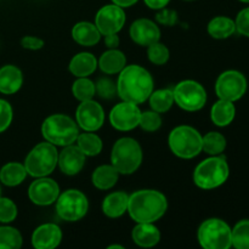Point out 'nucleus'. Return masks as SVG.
<instances>
[{
	"label": "nucleus",
	"mask_w": 249,
	"mask_h": 249,
	"mask_svg": "<svg viewBox=\"0 0 249 249\" xmlns=\"http://www.w3.org/2000/svg\"><path fill=\"white\" fill-rule=\"evenodd\" d=\"M117 94L123 101L140 105L148 100L153 91V78L147 70L138 65L125 66L119 72Z\"/></svg>",
	"instance_id": "1"
},
{
	"label": "nucleus",
	"mask_w": 249,
	"mask_h": 249,
	"mask_svg": "<svg viewBox=\"0 0 249 249\" xmlns=\"http://www.w3.org/2000/svg\"><path fill=\"white\" fill-rule=\"evenodd\" d=\"M167 198L156 190H140L129 196L128 213L136 223H155L165 214Z\"/></svg>",
	"instance_id": "2"
},
{
	"label": "nucleus",
	"mask_w": 249,
	"mask_h": 249,
	"mask_svg": "<svg viewBox=\"0 0 249 249\" xmlns=\"http://www.w3.org/2000/svg\"><path fill=\"white\" fill-rule=\"evenodd\" d=\"M41 134L48 142L65 147L77 141L79 129L75 122L68 116L53 114L43 122Z\"/></svg>",
	"instance_id": "3"
},
{
	"label": "nucleus",
	"mask_w": 249,
	"mask_h": 249,
	"mask_svg": "<svg viewBox=\"0 0 249 249\" xmlns=\"http://www.w3.org/2000/svg\"><path fill=\"white\" fill-rule=\"evenodd\" d=\"M142 162V150L136 140L122 138L113 145L111 163L119 174L130 175L139 169Z\"/></svg>",
	"instance_id": "4"
},
{
	"label": "nucleus",
	"mask_w": 249,
	"mask_h": 249,
	"mask_svg": "<svg viewBox=\"0 0 249 249\" xmlns=\"http://www.w3.org/2000/svg\"><path fill=\"white\" fill-rule=\"evenodd\" d=\"M230 169L224 157L213 156L199 163L194 173V181L202 190H213L228 180Z\"/></svg>",
	"instance_id": "5"
},
{
	"label": "nucleus",
	"mask_w": 249,
	"mask_h": 249,
	"mask_svg": "<svg viewBox=\"0 0 249 249\" xmlns=\"http://www.w3.org/2000/svg\"><path fill=\"white\" fill-rule=\"evenodd\" d=\"M58 152L56 146L50 142L38 143L32 148L24 160L27 174L33 178L48 177L57 165Z\"/></svg>",
	"instance_id": "6"
},
{
	"label": "nucleus",
	"mask_w": 249,
	"mask_h": 249,
	"mask_svg": "<svg viewBox=\"0 0 249 249\" xmlns=\"http://www.w3.org/2000/svg\"><path fill=\"white\" fill-rule=\"evenodd\" d=\"M168 143L170 151L182 160H191L202 152V135L189 125L173 129L168 138Z\"/></svg>",
	"instance_id": "7"
},
{
	"label": "nucleus",
	"mask_w": 249,
	"mask_h": 249,
	"mask_svg": "<svg viewBox=\"0 0 249 249\" xmlns=\"http://www.w3.org/2000/svg\"><path fill=\"white\" fill-rule=\"evenodd\" d=\"M199 245L206 249H229L232 246L231 229L221 219H207L197 232Z\"/></svg>",
	"instance_id": "8"
},
{
	"label": "nucleus",
	"mask_w": 249,
	"mask_h": 249,
	"mask_svg": "<svg viewBox=\"0 0 249 249\" xmlns=\"http://www.w3.org/2000/svg\"><path fill=\"white\" fill-rule=\"evenodd\" d=\"M89 209L87 196L79 190H67L56 199V213L62 220L74 223L84 218Z\"/></svg>",
	"instance_id": "9"
},
{
	"label": "nucleus",
	"mask_w": 249,
	"mask_h": 249,
	"mask_svg": "<svg viewBox=\"0 0 249 249\" xmlns=\"http://www.w3.org/2000/svg\"><path fill=\"white\" fill-rule=\"evenodd\" d=\"M174 102L189 112L199 111L207 102L206 89L196 80H182L173 90Z\"/></svg>",
	"instance_id": "10"
},
{
	"label": "nucleus",
	"mask_w": 249,
	"mask_h": 249,
	"mask_svg": "<svg viewBox=\"0 0 249 249\" xmlns=\"http://www.w3.org/2000/svg\"><path fill=\"white\" fill-rule=\"evenodd\" d=\"M247 91V79L238 71H225L215 83V92L219 99L237 101Z\"/></svg>",
	"instance_id": "11"
},
{
	"label": "nucleus",
	"mask_w": 249,
	"mask_h": 249,
	"mask_svg": "<svg viewBox=\"0 0 249 249\" xmlns=\"http://www.w3.org/2000/svg\"><path fill=\"white\" fill-rule=\"evenodd\" d=\"M141 111L138 105L123 101L117 104L109 113V123L119 131H129L139 126Z\"/></svg>",
	"instance_id": "12"
},
{
	"label": "nucleus",
	"mask_w": 249,
	"mask_h": 249,
	"mask_svg": "<svg viewBox=\"0 0 249 249\" xmlns=\"http://www.w3.org/2000/svg\"><path fill=\"white\" fill-rule=\"evenodd\" d=\"M125 23V12L123 7L116 4L105 5L97 11L95 17V26L101 36L118 33Z\"/></svg>",
	"instance_id": "13"
},
{
	"label": "nucleus",
	"mask_w": 249,
	"mask_h": 249,
	"mask_svg": "<svg viewBox=\"0 0 249 249\" xmlns=\"http://www.w3.org/2000/svg\"><path fill=\"white\" fill-rule=\"evenodd\" d=\"M77 123L84 131H96L104 125L105 112L94 100L82 101L75 112Z\"/></svg>",
	"instance_id": "14"
},
{
	"label": "nucleus",
	"mask_w": 249,
	"mask_h": 249,
	"mask_svg": "<svg viewBox=\"0 0 249 249\" xmlns=\"http://www.w3.org/2000/svg\"><path fill=\"white\" fill-rule=\"evenodd\" d=\"M60 196V187L57 182L48 177L36 178L28 189V197L32 203L45 207L55 203Z\"/></svg>",
	"instance_id": "15"
},
{
	"label": "nucleus",
	"mask_w": 249,
	"mask_h": 249,
	"mask_svg": "<svg viewBox=\"0 0 249 249\" xmlns=\"http://www.w3.org/2000/svg\"><path fill=\"white\" fill-rule=\"evenodd\" d=\"M129 34L134 43L140 46H148L160 41V31L157 24L147 18H139L131 23Z\"/></svg>",
	"instance_id": "16"
},
{
	"label": "nucleus",
	"mask_w": 249,
	"mask_h": 249,
	"mask_svg": "<svg viewBox=\"0 0 249 249\" xmlns=\"http://www.w3.org/2000/svg\"><path fill=\"white\" fill-rule=\"evenodd\" d=\"M85 157L87 156L80 151L77 145L65 146L62 151L58 153L57 164L61 172L66 175H77L84 168Z\"/></svg>",
	"instance_id": "17"
},
{
	"label": "nucleus",
	"mask_w": 249,
	"mask_h": 249,
	"mask_svg": "<svg viewBox=\"0 0 249 249\" xmlns=\"http://www.w3.org/2000/svg\"><path fill=\"white\" fill-rule=\"evenodd\" d=\"M62 240V231L56 224H43L34 230L32 245L36 249H53Z\"/></svg>",
	"instance_id": "18"
},
{
	"label": "nucleus",
	"mask_w": 249,
	"mask_h": 249,
	"mask_svg": "<svg viewBox=\"0 0 249 249\" xmlns=\"http://www.w3.org/2000/svg\"><path fill=\"white\" fill-rule=\"evenodd\" d=\"M23 84L21 70L14 65H6L0 68V92L4 95L16 94Z\"/></svg>",
	"instance_id": "19"
},
{
	"label": "nucleus",
	"mask_w": 249,
	"mask_h": 249,
	"mask_svg": "<svg viewBox=\"0 0 249 249\" xmlns=\"http://www.w3.org/2000/svg\"><path fill=\"white\" fill-rule=\"evenodd\" d=\"M131 238L140 247L151 248L160 242V232L153 223H138L133 229Z\"/></svg>",
	"instance_id": "20"
},
{
	"label": "nucleus",
	"mask_w": 249,
	"mask_h": 249,
	"mask_svg": "<svg viewBox=\"0 0 249 249\" xmlns=\"http://www.w3.org/2000/svg\"><path fill=\"white\" fill-rule=\"evenodd\" d=\"M72 38L82 46L96 45L101 38V33L95 24L90 22H78L72 28Z\"/></svg>",
	"instance_id": "21"
},
{
	"label": "nucleus",
	"mask_w": 249,
	"mask_h": 249,
	"mask_svg": "<svg viewBox=\"0 0 249 249\" xmlns=\"http://www.w3.org/2000/svg\"><path fill=\"white\" fill-rule=\"evenodd\" d=\"M129 195L125 192H113L105 197L102 202V212L106 216L112 219L119 218L128 212Z\"/></svg>",
	"instance_id": "22"
},
{
	"label": "nucleus",
	"mask_w": 249,
	"mask_h": 249,
	"mask_svg": "<svg viewBox=\"0 0 249 249\" xmlns=\"http://www.w3.org/2000/svg\"><path fill=\"white\" fill-rule=\"evenodd\" d=\"M126 65V57L122 51L117 49H109L100 57L97 66L106 74H117Z\"/></svg>",
	"instance_id": "23"
},
{
	"label": "nucleus",
	"mask_w": 249,
	"mask_h": 249,
	"mask_svg": "<svg viewBox=\"0 0 249 249\" xmlns=\"http://www.w3.org/2000/svg\"><path fill=\"white\" fill-rule=\"evenodd\" d=\"M96 67V57L90 53H79L70 62V72L78 78L89 77L95 72Z\"/></svg>",
	"instance_id": "24"
},
{
	"label": "nucleus",
	"mask_w": 249,
	"mask_h": 249,
	"mask_svg": "<svg viewBox=\"0 0 249 249\" xmlns=\"http://www.w3.org/2000/svg\"><path fill=\"white\" fill-rule=\"evenodd\" d=\"M119 179V173L113 165H100L94 170L91 175V181L96 189L109 190L117 184Z\"/></svg>",
	"instance_id": "25"
},
{
	"label": "nucleus",
	"mask_w": 249,
	"mask_h": 249,
	"mask_svg": "<svg viewBox=\"0 0 249 249\" xmlns=\"http://www.w3.org/2000/svg\"><path fill=\"white\" fill-rule=\"evenodd\" d=\"M235 114L236 108L232 101L219 99V101H216L212 107L211 118L215 125L226 126L233 121Z\"/></svg>",
	"instance_id": "26"
},
{
	"label": "nucleus",
	"mask_w": 249,
	"mask_h": 249,
	"mask_svg": "<svg viewBox=\"0 0 249 249\" xmlns=\"http://www.w3.org/2000/svg\"><path fill=\"white\" fill-rule=\"evenodd\" d=\"M27 177V170L24 164L17 162H10L0 169V181L9 187L18 186L24 181Z\"/></svg>",
	"instance_id": "27"
},
{
	"label": "nucleus",
	"mask_w": 249,
	"mask_h": 249,
	"mask_svg": "<svg viewBox=\"0 0 249 249\" xmlns=\"http://www.w3.org/2000/svg\"><path fill=\"white\" fill-rule=\"evenodd\" d=\"M236 31V23L225 16L214 17L208 23V33L214 39H226Z\"/></svg>",
	"instance_id": "28"
},
{
	"label": "nucleus",
	"mask_w": 249,
	"mask_h": 249,
	"mask_svg": "<svg viewBox=\"0 0 249 249\" xmlns=\"http://www.w3.org/2000/svg\"><path fill=\"white\" fill-rule=\"evenodd\" d=\"M77 146L85 156L94 157L102 151V140L94 131H87L78 135Z\"/></svg>",
	"instance_id": "29"
},
{
	"label": "nucleus",
	"mask_w": 249,
	"mask_h": 249,
	"mask_svg": "<svg viewBox=\"0 0 249 249\" xmlns=\"http://www.w3.org/2000/svg\"><path fill=\"white\" fill-rule=\"evenodd\" d=\"M148 100H150V107L152 108V111L158 112V113H165L172 108L173 104H174V95H173V90L160 89L152 91Z\"/></svg>",
	"instance_id": "30"
},
{
	"label": "nucleus",
	"mask_w": 249,
	"mask_h": 249,
	"mask_svg": "<svg viewBox=\"0 0 249 249\" xmlns=\"http://www.w3.org/2000/svg\"><path fill=\"white\" fill-rule=\"evenodd\" d=\"M226 139L218 131H211L202 136V150L212 156H219L225 151Z\"/></svg>",
	"instance_id": "31"
},
{
	"label": "nucleus",
	"mask_w": 249,
	"mask_h": 249,
	"mask_svg": "<svg viewBox=\"0 0 249 249\" xmlns=\"http://www.w3.org/2000/svg\"><path fill=\"white\" fill-rule=\"evenodd\" d=\"M22 235L11 226H0V249H18L22 247Z\"/></svg>",
	"instance_id": "32"
},
{
	"label": "nucleus",
	"mask_w": 249,
	"mask_h": 249,
	"mask_svg": "<svg viewBox=\"0 0 249 249\" xmlns=\"http://www.w3.org/2000/svg\"><path fill=\"white\" fill-rule=\"evenodd\" d=\"M72 94L78 101H88L91 100L96 94L95 84L92 80L88 79V77H82L75 80L72 85Z\"/></svg>",
	"instance_id": "33"
},
{
	"label": "nucleus",
	"mask_w": 249,
	"mask_h": 249,
	"mask_svg": "<svg viewBox=\"0 0 249 249\" xmlns=\"http://www.w3.org/2000/svg\"><path fill=\"white\" fill-rule=\"evenodd\" d=\"M232 246L237 249H249V220L238 221L231 230Z\"/></svg>",
	"instance_id": "34"
},
{
	"label": "nucleus",
	"mask_w": 249,
	"mask_h": 249,
	"mask_svg": "<svg viewBox=\"0 0 249 249\" xmlns=\"http://www.w3.org/2000/svg\"><path fill=\"white\" fill-rule=\"evenodd\" d=\"M147 57L153 65H165L169 60V50L164 44L157 41L147 46Z\"/></svg>",
	"instance_id": "35"
},
{
	"label": "nucleus",
	"mask_w": 249,
	"mask_h": 249,
	"mask_svg": "<svg viewBox=\"0 0 249 249\" xmlns=\"http://www.w3.org/2000/svg\"><path fill=\"white\" fill-rule=\"evenodd\" d=\"M162 125V118H160V113L156 111H146L141 112L140 122H139V126L142 130L148 131V133H153L157 131Z\"/></svg>",
	"instance_id": "36"
},
{
	"label": "nucleus",
	"mask_w": 249,
	"mask_h": 249,
	"mask_svg": "<svg viewBox=\"0 0 249 249\" xmlns=\"http://www.w3.org/2000/svg\"><path fill=\"white\" fill-rule=\"evenodd\" d=\"M17 207L10 198L0 197V223L9 224L16 219Z\"/></svg>",
	"instance_id": "37"
},
{
	"label": "nucleus",
	"mask_w": 249,
	"mask_h": 249,
	"mask_svg": "<svg viewBox=\"0 0 249 249\" xmlns=\"http://www.w3.org/2000/svg\"><path fill=\"white\" fill-rule=\"evenodd\" d=\"M95 90L100 97L105 100H111L117 94V84L108 78H100L95 84Z\"/></svg>",
	"instance_id": "38"
},
{
	"label": "nucleus",
	"mask_w": 249,
	"mask_h": 249,
	"mask_svg": "<svg viewBox=\"0 0 249 249\" xmlns=\"http://www.w3.org/2000/svg\"><path fill=\"white\" fill-rule=\"evenodd\" d=\"M12 107L6 100L0 99V133H4L12 122Z\"/></svg>",
	"instance_id": "39"
},
{
	"label": "nucleus",
	"mask_w": 249,
	"mask_h": 249,
	"mask_svg": "<svg viewBox=\"0 0 249 249\" xmlns=\"http://www.w3.org/2000/svg\"><path fill=\"white\" fill-rule=\"evenodd\" d=\"M236 29L238 31V33H241L242 36H248L249 38V7L247 9H243L240 14L237 15V18H236Z\"/></svg>",
	"instance_id": "40"
},
{
	"label": "nucleus",
	"mask_w": 249,
	"mask_h": 249,
	"mask_svg": "<svg viewBox=\"0 0 249 249\" xmlns=\"http://www.w3.org/2000/svg\"><path fill=\"white\" fill-rule=\"evenodd\" d=\"M162 11L158 12L156 15V19H157L158 23L164 24V26H174L178 21V14L174 10L169 9H160Z\"/></svg>",
	"instance_id": "41"
},
{
	"label": "nucleus",
	"mask_w": 249,
	"mask_h": 249,
	"mask_svg": "<svg viewBox=\"0 0 249 249\" xmlns=\"http://www.w3.org/2000/svg\"><path fill=\"white\" fill-rule=\"evenodd\" d=\"M21 45L23 49H28V50H39L44 46L43 39L38 38V36H26L22 38Z\"/></svg>",
	"instance_id": "42"
},
{
	"label": "nucleus",
	"mask_w": 249,
	"mask_h": 249,
	"mask_svg": "<svg viewBox=\"0 0 249 249\" xmlns=\"http://www.w3.org/2000/svg\"><path fill=\"white\" fill-rule=\"evenodd\" d=\"M119 43H121V40H119V36H117V33L105 36V45L108 49H117L119 46Z\"/></svg>",
	"instance_id": "43"
},
{
	"label": "nucleus",
	"mask_w": 249,
	"mask_h": 249,
	"mask_svg": "<svg viewBox=\"0 0 249 249\" xmlns=\"http://www.w3.org/2000/svg\"><path fill=\"white\" fill-rule=\"evenodd\" d=\"M170 0H145V4L147 5L150 9L153 10H160L168 5Z\"/></svg>",
	"instance_id": "44"
},
{
	"label": "nucleus",
	"mask_w": 249,
	"mask_h": 249,
	"mask_svg": "<svg viewBox=\"0 0 249 249\" xmlns=\"http://www.w3.org/2000/svg\"><path fill=\"white\" fill-rule=\"evenodd\" d=\"M112 1H113V4L118 5L121 7H130L134 4H136L138 0H112Z\"/></svg>",
	"instance_id": "45"
},
{
	"label": "nucleus",
	"mask_w": 249,
	"mask_h": 249,
	"mask_svg": "<svg viewBox=\"0 0 249 249\" xmlns=\"http://www.w3.org/2000/svg\"><path fill=\"white\" fill-rule=\"evenodd\" d=\"M113 248H118V249H124L123 246H118V245H112L109 246L108 249H113Z\"/></svg>",
	"instance_id": "46"
},
{
	"label": "nucleus",
	"mask_w": 249,
	"mask_h": 249,
	"mask_svg": "<svg viewBox=\"0 0 249 249\" xmlns=\"http://www.w3.org/2000/svg\"><path fill=\"white\" fill-rule=\"evenodd\" d=\"M240 1H242V2H249V0H240Z\"/></svg>",
	"instance_id": "47"
},
{
	"label": "nucleus",
	"mask_w": 249,
	"mask_h": 249,
	"mask_svg": "<svg viewBox=\"0 0 249 249\" xmlns=\"http://www.w3.org/2000/svg\"><path fill=\"white\" fill-rule=\"evenodd\" d=\"M0 197H1V187H0Z\"/></svg>",
	"instance_id": "48"
}]
</instances>
